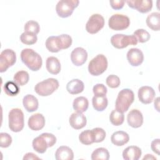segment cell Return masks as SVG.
Here are the masks:
<instances>
[{"mask_svg":"<svg viewBox=\"0 0 160 160\" xmlns=\"http://www.w3.org/2000/svg\"><path fill=\"white\" fill-rule=\"evenodd\" d=\"M22 62L31 71H37L42 66V60L41 56L33 49L26 48L21 52Z\"/></svg>","mask_w":160,"mask_h":160,"instance_id":"1","label":"cell"},{"mask_svg":"<svg viewBox=\"0 0 160 160\" xmlns=\"http://www.w3.org/2000/svg\"><path fill=\"white\" fill-rule=\"evenodd\" d=\"M134 100V94L130 89L121 90L118 95L115 102L116 109L124 112H126Z\"/></svg>","mask_w":160,"mask_h":160,"instance_id":"2","label":"cell"},{"mask_svg":"<svg viewBox=\"0 0 160 160\" xmlns=\"http://www.w3.org/2000/svg\"><path fill=\"white\" fill-rule=\"evenodd\" d=\"M59 86L58 81L55 78H51L36 84L34 91L41 96H48L56 91Z\"/></svg>","mask_w":160,"mask_h":160,"instance_id":"3","label":"cell"},{"mask_svg":"<svg viewBox=\"0 0 160 160\" xmlns=\"http://www.w3.org/2000/svg\"><path fill=\"white\" fill-rule=\"evenodd\" d=\"M9 128L12 132H18L22 130L24 126V114L19 108L12 109L8 115Z\"/></svg>","mask_w":160,"mask_h":160,"instance_id":"4","label":"cell"},{"mask_svg":"<svg viewBox=\"0 0 160 160\" xmlns=\"http://www.w3.org/2000/svg\"><path fill=\"white\" fill-rule=\"evenodd\" d=\"M108 68V60L103 54H98L91 59L88 65L89 72L92 76H99Z\"/></svg>","mask_w":160,"mask_h":160,"instance_id":"5","label":"cell"},{"mask_svg":"<svg viewBox=\"0 0 160 160\" xmlns=\"http://www.w3.org/2000/svg\"><path fill=\"white\" fill-rule=\"evenodd\" d=\"M79 1L78 0H61L58 1L56 6L58 15L62 18L69 17L77 8Z\"/></svg>","mask_w":160,"mask_h":160,"instance_id":"6","label":"cell"},{"mask_svg":"<svg viewBox=\"0 0 160 160\" xmlns=\"http://www.w3.org/2000/svg\"><path fill=\"white\" fill-rule=\"evenodd\" d=\"M111 43L117 49H123L129 45H136L138 40L134 35L116 34L111 38Z\"/></svg>","mask_w":160,"mask_h":160,"instance_id":"7","label":"cell"},{"mask_svg":"<svg viewBox=\"0 0 160 160\" xmlns=\"http://www.w3.org/2000/svg\"><path fill=\"white\" fill-rule=\"evenodd\" d=\"M108 25L112 30L122 31L130 25V19L127 16L123 14H113L109 19Z\"/></svg>","mask_w":160,"mask_h":160,"instance_id":"8","label":"cell"},{"mask_svg":"<svg viewBox=\"0 0 160 160\" xmlns=\"http://www.w3.org/2000/svg\"><path fill=\"white\" fill-rule=\"evenodd\" d=\"M16 61L15 52L11 49H6L1 52L0 55V72H4L13 66Z\"/></svg>","mask_w":160,"mask_h":160,"instance_id":"9","label":"cell"},{"mask_svg":"<svg viewBox=\"0 0 160 160\" xmlns=\"http://www.w3.org/2000/svg\"><path fill=\"white\" fill-rule=\"evenodd\" d=\"M104 26V19L99 14H92L86 24V29L90 34H96Z\"/></svg>","mask_w":160,"mask_h":160,"instance_id":"10","label":"cell"},{"mask_svg":"<svg viewBox=\"0 0 160 160\" xmlns=\"http://www.w3.org/2000/svg\"><path fill=\"white\" fill-rule=\"evenodd\" d=\"M126 2L130 8L141 13H146L152 8V1L150 0H130Z\"/></svg>","mask_w":160,"mask_h":160,"instance_id":"11","label":"cell"},{"mask_svg":"<svg viewBox=\"0 0 160 160\" xmlns=\"http://www.w3.org/2000/svg\"><path fill=\"white\" fill-rule=\"evenodd\" d=\"M88 59V52L82 48L78 47L71 53V59L73 64L76 66H82Z\"/></svg>","mask_w":160,"mask_h":160,"instance_id":"12","label":"cell"},{"mask_svg":"<svg viewBox=\"0 0 160 160\" xmlns=\"http://www.w3.org/2000/svg\"><path fill=\"white\" fill-rule=\"evenodd\" d=\"M138 96L139 101L142 103L148 104L152 102L155 96V91L151 87L144 86L139 89Z\"/></svg>","mask_w":160,"mask_h":160,"instance_id":"13","label":"cell"},{"mask_svg":"<svg viewBox=\"0 0 160 160\" xmlns=\"http://www.w3.org/2000/svg\"><path fill=\"white\" fill-rule=\"evenodd\" d=\"M127 59L132 66H138L144 61V55L138 48H131L127 52Z\"/></svg>","mask_w":160,"mask_h":160,"instance_id":"14","label":"cell"},{"mask_svg":"<svg viewBox=\"0 0 160 160\" xmlns=\"http://www.w3.org/2000/svg\"><path fill=\"white\" fill-rule=\"evenodd\" d=\"M127 121L131 127L138 128L143 123V116L138 109H132L128 114Z\"/></svg>","mask_w":160,"mask_h":160,"instance_id":"15","label":"cell"},{"mask_svg":"<svg viewBox=\"0 0 160 160\" xmlns=\"http://www.w3.org/2000/svg\"><path fill=\"white\" fill-rule=\"evenodd\" d=\"M28 124L31 130L39 131L45 125V118L42 114L36 113L29 117Z\"/></svg>","mask_w":160,"mask_h":160,"instance_id":"16","label":"cell"},{"mask_svg":"<svg viewBox=\"0 0 160 160\" xmlns=\"http://www.w3.org/2000/svg\"><path fill=\"white\" fill-rule=\"evenodd\" d=\"M70 126L75 129H80L83 128L87 122L86 116L81 112L72 113L69 119Z\"/></svg>","mask_w":160,"mask_h":160,"instance_id":"17","label":"cell"},{"mask_svg":"<svg viewBox=\"0 0 160 160\" xmlns=\"http://www.w3.org/2000/svg\"><path fill=\"white\" fill-rule=\"evenodd\" d=\"M141 149L136 146L127 147L122 152V157L125 160H138L141 156Z\"/></svg>","mask_w":160,"mask_h":160,"instance_id":"18","label":"cell"},{"mask_svg":"<svg viewBox=\"0 0 160 160\" xmlns=\"http://www.w3.org/2000/svg\"><path fill=\"white\" fill-rule=\"evenodd\" d=\"M22 104L25 109L29 112L36 111L39 106L38 99L32 94L26 95L22 99Z\"/></svg>","mask_w":160,"mask_h":160,"instance_id":"19","label":"cell"},{"mask_svg":"<svg viewBox=\"0 0 160 160\" xmlns=\"http://www.w3.org/2000/svg\"><path fill=\"white\" fill-rule=\"evenodd\" d=\"M129 136L128 134L122 131L114 132L111 138V142L117 146H122L128 142Z\"/></svg>","mask_w":160,"mask_h":160,"instance_id":"20","label":"cell"},{"mask_svg":"<svg viewBox=\"0 0 160 160\" xmlns=\"http://www.w3.org/2000/svg\"><path fill=\"white\" fill-rule=\"evenodd\" d=\"M55 158L56 160H72L74 153L68 146H62L57 149L55 152Z\"/></svg>","mask_w":160,"mask_h":160,"instance_id":"21","label":"cell"},{"mask_svg":"<svg viewBox=\"0 0 160 160\" xmlns=\"http://www.w3.org/2000/svg\"><path fill=\"white\" fill-rule=\"evenodd\" d=\"M84 88V82L78 79L71 80L66 85V90L71 94H79L83 91Z\"/></svg>","mask_w":160,"mask_h":160,"instance_id":"22","label":"cell"},{"mask_svg":"<svg viewBox=\"0 0 160 160\" xmlns=\"http://www.w3.org/2000/svg\"><path fill=\"white\" fill-rule=\"evenodd\" d=\"M47 49L51 52H58L62 49V46L59 36H49L45 43Z\"/></svg>","mask_w":160,"mask_h":160,"instance_id":"23","label":"cell"},{"mask_svg":"<svg viewBox=\"0 0 160 160\" xmlns=\"http://www.w3.org/2000/svg\"><path fill=\"white\" fill-rule=\"evenodd\" d=\"M46 66L48 71L52 74H58L61 71V63L59 59L54 56H50L47 58Z\"/></svg>","mask_w":160,"mask_h":160,"instance_id":"24","label":"cell"},{"mask_svg":"<svg viewBox=\"0 0 160 160\" xmlns=\"http://www.w3.org/2000/svg\"><path fill=\"white\" fill-rule=\"evenodd\" d=\"M33 149L38 153H44L48 148H49L48 142L45 138L41 134L40 136L35 138L32 142Z\"/></svg>","mask_w":160,"mask_h":160,"instance_id":"25","label":"cell"},{"mask_svg":"<svg viewBox=\"0 0 160 160\" xmlns=\"http://www.w3.org/2000/svg\"><path fill=\"white\" fill-rule=\"evenodd\" d=\"M147 26L153 31H159L160 29V13L158 12H152L146 18Z\"/></svg>","mask_w":160,"mask_h":160,"instance_id":"26","label":"cell"},{"mask_svg":"<svg viewBox=\"0 0 160 160\" xmlns=\"http://www.w3.org/2000/svg\"><path fill=\"white\" fill-rule=\"evenodd\" d=\"M89 106V102L86 98L84 96H80L78 97L76 99H74L73 103H72V107L73 109L77 112H81L82 113L85 112Z\"/></svg>","mask_w":160,"mask_h":160,"instance_id":"27","label":"cell"},{"mask_svg":"<svg viewBox=\"0 0 160 160\" xmlns=\"http://www.w3.org/2000/svg\"><path fill=\"white\" fill-rule=\"evenodd\" d=\"M92 104L95 110L97 111H102L108 106V98L106 96H94L92 99Z\"/></svg>","mask_w":160,"mask_h":160,"instance_id":"28","label":"cell"},{"mask_svg":"<svg viewBox=\"0 0 160 160\" xmlns=\"http://www.w3.org/2000/svg\"><path fill=\"white\" fill-rule=\"evenodd\" d=\"M109 120L112 124L118 126L124 122V115L123 112L117 109H114L112 111L109 115Z\"/></svg>","mask_w":160,"mask_h":160,"instance_id":"29","label":"cell"},{"mask_svg":"<svg viewBox=\"0 0 160 160\" xmlns=\"http://www.w3.org/2000/svg\"><path fill=\"white\" fill-rule=\"evenodd\" d=\"M109 159V153L108 149L104 148L96 149L91 154L92 160H108Z\"/></svg>","mask_w":160,"mask_h":160,"instance_id":"30","label":"cell"},{"mask_svg":"<svg viewBox=\"0 0 160 160\" xmlns=\"http://www.w3.org/2000/svg\"><path fill=\"white\" fill-rule=\"evenodd\" d=\"M4 92L9 96H15L20 91L19 86L13 81H8L4 85Z\"/></svg>","mask_w":160,"mask_h":160,"instance_id":"31","label":"cell"},{"mask_svg":"<svg viewBox=\"0 0 160 160\" xmlns=\"http://www.w3.org/2000/svg\"><path fill=\"white\" fill-rule=\"evenodd\" d=\"M14 82H15L18 86H24L27 84L29 79V76L26 71H18L14 76Z\"/></svg>","mask_w":160,"mask_h":160,"instance_id":"32","label":"cell"},{"mask_svg":"<svg viewBox=\"0 0 160 160\" xmlns=\"http://www.w3.org/2000/svg\"><path fill=\"white\" fill-rule=\"evenodd\" d=\"M79 139L82 144L85 145H90L94 142L92 130L87 129L81 132L79 136Z\"/></svg>","mask_w":160,"mask_h":160,"instance_id":"33","label":"cell"},{"mask_svg":"<svg viewBox=\"0 0 160 160\" xmlns=\"http://www.w3.org/2000/svg\"><path fill=\"white\" fill-rule=\"evenodd\" d=\"M20 40L24 44L32 45L37 42L38 38L34 34L24 32L20 36Z\"/></svg>","mask_w":160,"mask_h":160,"instance_id":"34","label":"cell"},{"mask_svg":"<svg viewBox=\"0 0 160 160\" xmlns=\"http://www.w3.org/2000/svg\"><path fill=\"white\" fill-rule=\"evenodd\" d=\"M133 35L136 38L138 42L141 43H144L148 41L150 39V34L149 33L144 29H138L136 30Z\"/></svg>","mask_w":160,"mask_h":160,"instance_id":"35","label":"cell"},{"mask_svg":"<svg viewBox=\"0 0 160 160\" xmlns=\"http://www.w3.org/2000/svg\"><path fill=\"white\" fill-rule=\"evenodd\" d=\"M24 32L32 33L34 34H38L40 30V27L39 23L35 21H28L24 25Z\"/></svg>","mask_w":160,"mask_h":160,"instance_id":"36","label":"cell"},{"mask_svg":"<svg viewBox=\"0 0 160 160\" xmlns=\"http://www.w3.org/2000/svg\"><path fill=\"white\" fill-rule=\"evenodd\" d=\"M91 130L94 142H101L104 141L106 138V134L105 131L102 128H96Z\"/></svg>","mask_w":160,"mask_h":160,"instance_id":"37","label":"cell"},{"mask_svg":"<svg viewBox=\"0 0 160 160\" xmlns=\"http://www.w3.org/2000/svg\"><path fill=\"white\" fill-rule=\"evenodd\" d=\"M106 81L107 85L111 88H118L121 83L119 78L114 74H111L108 76Z\"/></svg>","mask_w":160,"mask_h":160,"instance_id":"38","label":"cell"},{"mask_svg":"<svg viewBox=\"0 0 160 160\" xmlns=\"http://www.w3.org/2000/svg\"><path fill=\"white\" fill-rule=\"evenodd\" d=\"M12 142L11 136L6 132L0 133V146L1 148H8Z\"/></svg>","mask_w":160,"mask_h":160,"instance_id":"39","label":"cell"},{"mask_svg":"<svg viewBox=\"0 0 160 160\" xmlns=\"http://www.w3.org/2000/svg\"><path fill=\"white\" fill-rule=\"evenodd\" d=\"M93 93L96 96H106L108 89L103 84H96L92 88Z\"/></svg>","mask_w":160,"mask_h":160,"instance_id":"40","label":"cell"},{"mask_svg":"<svg viewBox=\"0 0 160 160\" xmlns=\"http://www.w3.org/2000/svg\"><path fill=\"white\" fill-rule=\"evenodd\" d=\"M59 37L61 40L62 49H68V48H69L71 46L72 40L71 37L69 35L66 34H63L59 35Z\"/></svg>","mask_w":160,"mask_h":160,"instance_id":"41","label":"cell"},{"mask_svg":"<svg viewBox=\"0 0 160 160\" xmlns=\"http://www.w3.org/2000/svg\"><path fill=\"white\" fill-rule=\"evenodd\" d=\"M41 134L45 138V139L48 141L49 148L53 146L56 142V138L54 134L48 132H44L42 133Z\"/></svg>","mask_w":160,"mask_h":160,"instance_id":"42","label":"cell"},{"mask_svg":"<svg viewBox=\"0 0 160 160\" xmlns=\"http://www.w3.org/2000/svg\"><path fill=\"white\" fill-rule=\"evenodd\" d=\"M109 3L111 4V8L113 9L119 10V9H121L123 8V6L124 5V3H125V1H123V0L110 1Z\"/></svg>","mask_w":160,"mask_h":160,"instance_id":"43","label":"cell"},{"mask_svg":"<svg viewBox=\"0 0 160 160\" xmlns=\"http://www.w3.org/2000/svg\"><path fill=\"white\" fill-rule=\"evenodd\" d=\"M159 146H160L159 139H156L151 142V148L152 151L158 155H159Z\"/></svg>","mask_w":160,"mask_h":160,"instance_id":"44","label":"cell"},{"mask_svg":"<svg viewBox=\"0 0 160 160\" xmlns=\"http://www.w3.org/2000/svg\"><path fill=\"white\" fill-rule=\"evenodd\" d=\"M40 158L38 157L36 154H34L32 152H28L26 153L24 157H23V160H29V159H39Z\"/></svg>","mask_w":160,"mask_h":160,"instance_id":"45","label":"cell"},{"mask_svg":"<svg viewBox=\"0 0 160 160\" xmlns=\"http://www.w3.org/2000/svg\"><path fill=\"white\" fill-rule=\"evenodd\" d=\"M143 160H144V159H156V158L154 157V156H153L152 154H146L144 158H143V159H142Z\"/></svg>","mask_w":160,"mask_h":160,"instance_id":"46","label":"cell"},{"mask_svg":"<svg viewBox=\"0 0 160 160\" xmlns=\"http://www.w3.org/2000/svg\"><path fill=\"white\" fill-rule=\"evenodd\" d=\"M159 98H157L156 99V100L154 101V108L157 109L158 111H159V108H158V106H159Z\"/></svg>","mask_w":160,"mask_h":160,"instance_id":"47","label":"cell"}]
</instances>
